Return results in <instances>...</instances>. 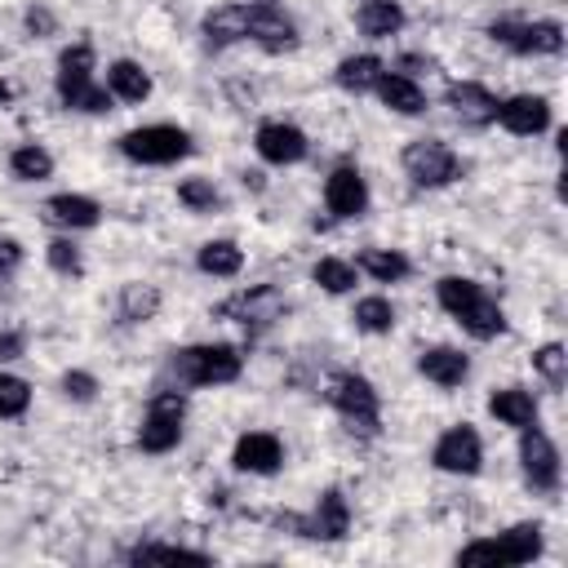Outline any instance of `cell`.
Masks as SVG:
<instances>
[{
    "mask_svg": "<svg viewBox=\"0 0 568 568\" xmlns=\"http://www.w3.org/2000/svg\"><path fill=\"white\" fill-rule=\"evenodd\" d=\"M89 62H93V53H89V44H75V49H67L62 53V71H58V93H62V102L67 106H75V111H106V89H98L93 84V75H89Z\"/></svg>",
    "mask_w": 568,
    "mask_h": 568,
    "instance_id": "3957f363",
    "label": "cell"
},
{
    "mask_svg": "<svg viewBox=\"0 0 568 568\" xmlns=\"http://www.w3.org/2000/svg\"><path fill=\"white\" fill-rule=\"evenodd\" d=\"M155 306H160V293L146 288V284H129L124 297H120V315H124V320H151Z\"/></svg>",
    "mask_w": 568,
    "mask_h": 568,
    "instance_id": "1f68e13d",
    "label": "cell"
},
{
    "mask_svg": "<svg viewBox=\"0 0 568 568\" xmlns=\"http://www.w3.org/2000/svg\"><path fill=\"white\" fill-rule=\"evenodd\" d=\"M346 524H351L346 497H342V493H324L320 506H315V515H311V524H306V537H324V541H333V537L346 532Z\"/></svg>",
    "mask_w": 568,
    "mask_h": 568,
    "instance_id": "ac0fdd59",
    "label": "cell"
},
{
    "mask_svg": "<svg viewBox=\"0 0 568 568\" xmlns=\"http://www.w3.org/2000/svg\"><path fill=\"white\" fill-rule=\"evenodd\" d=\"M377 75H382V62H377V58H368V53L346 58V62L337 67V84H342V89H355V93L373 89V84H377Z\"/></svg>",
    "mask_w": 568,
    "mask_h": 568,
    "instance_id": "d4e9b609",
    "label": "cell"
},
{
    "mask_svg": "<svg viewBox=\"0 0 568 568\" xmlns=\"http://www.w3.org/2000/svg\"><path fill=\"white\" fill-rule=\"evenodd\" d=\"M204 31H209V40H217V44H226V40H240V36H248L244 9H217V13H209V18H204Z\"/></svg>",
    "mask_w": 568,
    "mask_h": 568,
    "instance_id": "83f0119b",
    "label": "cell"
},
{
    "mask_svg": "<svg viewBox=\"0 0 568 568\" xmlns=\"http://www.w3.org/2000/svg\"><path fill=\"white\" fill-rule=\"evenodd\" d=\"M519 457H524V475H528L532 488H546V493H550V488L559 484V453H555V444H550L541 430L524 426Z\"/></svg>",
    "mask_w": 568,
    "mask_h": 568,
    "instance_id": "9c48e42d",
    "label": "cell"
},
{
    "mask_svg": "<svg viewBox=\"0 0 568 568\" xmlns=\"http://www.w3.org/2000/svg\"><path fill=\"white\" fill-rule=\"evenodd\" d=\"M444 102L453 106V115H457L462 124H488V120H497V98H493L484 84L462 80V84H453V89H448V98H444Z\"/></svg>",
    "mask_w": 568,
    "mask_h": 568,
    "instance_id": "5bb4252c",
    "label": "cell"
},
{
    "mask_svg": "<svg viewBox=\"0 0 568 568\" xmlns=\"http://www.w3.org/2000/svg\"><path fill=\"white\" fill-rule=\"evenodd\" d=\"M240 248L231 244V240H209L204 248H200V271L204 275H235L240 271Z\"/></svg>",
    "mask_w": 568,
    "mask_h": 568,
    "instance_id": "484cf974",
    "label": "cell"
},
{
    "mask_svg": "<svg viewBox=\"0 0 568 568\" xmlns=\"http://www.w3.org/2000/svg\"><path fill=\"white\" fill-rule=\"evenodd\" d=\"M355 22H359V31H364L368 40H386V36H395V31L404 27V9L390 4V0H368Z\"/></svg>",
    "mask_w": 568,
    "mask_h": 568,
    "instance_id": "7402d4cb",
    "label": "cell"
},
{
    "mask_svg": "<svg viewBox=\"0 0 568 568\" xmlns=\"http://www.w3.org/2000/svg\"><path fill=\"white\" fill-rule=\"evenodd\" d=\"M493 40H501L519 53H559L564 49L559 22H493Z\"/></svg>",
    "mask_w": 568,
    "mask_h": 568,
    "instance_id": "52a82bcc",
    "label": "cell"
},
{
    "mask_svg": "<svg viewBox=\"0 0 568 568\" xmlns=\"http://www.w3.org/2000/svg\"><path fill=\"white\" fill-rule=\"evenodd\" d=\"M257 155L271 164H293L306 155V133L293 124H262L257 129Z\"/></svg>",
    "mask_w": 568,
    "mask_h": 568,
    "instance_id": "2e32d148",
    "label": "cell"
},
{
    "mask_svg": "<svg viewBox=\"0 0 568 568\" xmlns=\"http://www.w3.org/2000/svg\"><path fill=\"white\" fill-rule=\"evenodd\" d=\"M417 368L435 382V386H462V377H466V355L462 351H453V346H435V351H426L422 359H417Z\"/></svg>",
    "mask_w": 568,
    "mask_h": 568,
    "instance_id": "e0dca14e",
    "label": "cell"
},
{
    "mask_svg": "<svg viewBox=\"0 0 568 568\" xmlns=\"http://www.w3.org/2000/svg\"><path fill=\"white\" fill-rule=\"evenodd\" d=\"M49 262H53V271H62V275H75V271H80V253H75V244H67V240H53V244H49Z\"/></svg>",
    "mask_w": 568,
    "mask_h": 568,
    "instance_id": "8d00e7d4",
    "label": "cell"
},
{
    "mask_svg": "<svg viewBox=\"0 0 568 568\" xmlns=\"http://www.w3.org/2000/svg\"><path fill=\"white\" fill-rule=\"evenodd\" d=\"M324 204H328V213H337V217H359V213L368 209V186H364V178H359L355 169H333L328 182H324Z\"/></svg>",
    "mask_w": 568,
    "mask_h": 568,
    "instance_id": "7c38bea8",
    "label": "cell"
},
{
    "mask_svg": "<svg viewBox=\"0 0 568 568\" xmlns=\"http://www.w3.org/2000/svg\"><path fill=\"white\" fill-rule=\"evenodd\" d=\"M62 390H67L71 399H93V377H89V373H67V377H62Z\"/></svg>",
    "mask_w": 568,
    "mask_h": 568,
    "instance_id": "74e56055",
    "label": "cell"
},
{
    "mask_svg": "<svg viewBox=\"0 0 568 568\" xmlns=\"http://www.w3.org/2000/svg\"><path fill=\"white\" fill-rule=\"evenodd\" d=\"M311 275H315V284L328 288V293H346V288H355V266H346V262H337V257L315 262Z\"/></svg>",
    "mask_w": 568,
    "mask_h": 568,
    "instance_id": "4dcf8cb0",
    "label": "cell"
},
{
    "mask_svg": "<svg viewBox=\"0 0 568 568\" xmlns=\"http://www.w3.org/2000/svg\"><path fill=\"white\" fill-rule=\"evenodd\" d=\"M404 169H408V178H413L417 186H444V182L457 178V155H453L444 142L422 138V142H413V146L404 151Z\"/></svg>",
    "mask_w": 568,
    "mask_h": 568,
    "instance_id": "8992f818",
    "label": "cell"
},
{
    "mask_svg": "<svg viewBox=\"0 0 568 568\" xmlns=\"http://www.w3.org/2000/svg\"><path fill=\"white\" fill-rule=\"evenodd\" d=\"M493 541H497L501 564H528V559L541 555V528H537V524H515L510 532H501V537H493Z\"/></svg>",
    "mask_w": 568,
    "mask_h": 568,
    "instance_id": "d6986e66",
    "label": "cell"
},
{
    "mask_svg": "<svg viewBox=\"0 0 568 568\" xmlns=\"http://www.w3.org/2000/svg\"><path fill=\"white\" fill-rule=\"evenodd\" d=\"M178 200H182L186 209H213V204H217V191H213L209 178H186V182L178 186Z\"/></svg>",
    "mask_w": 568,
    "mask_h": 568,
    "instance_id": "e575fe53",
    "label": "cell"
},
{
    "mask_svg": "<svg viewBox=\"0 0 568 568\" xmlns=\"http://www.w3.org/2000/svg\"><path fill=\"white\" fill-rule=\"evenodd\" d=\"M18 257H22V248H18L13 240H0V275H4V271H13V266H18Z\"/></svg>",
    "mask_w": 568,
    "mask_h": 568,
    "instance_id": "f35d334b",
    "label": "cell"
},
{
    "mask_svg": "<svg viewBox=\"0 0 568 568\" xmlns=\"http://www.w3.org/2000/svg\"><path fill=\"white\" fill-rule=\"evenodd\" d=\"M133 564H209L200 550H182V546H138Z\"/></svg>",
    "mask_w": 568,
    "mask_h": 568,
    "instance_id": "d6a6232c",
    "label": "cell"
},
{
    "mask_svg": "<svg viewBox=\"0 0 568 568\" xmlns=\"http://www.w3.org/2000/svg\"><path fill=\"white\" fill-rule=\"evenodd\" d=\"M359 266H364L373 280H382V284H390V280H404V275H408V262H404L399 253H390V248H368V253L359 257Z\"/></svg>",
    "mask_w": 568,
    "mask_h": 568,
    "instance_id": "4316f807",
    "label": "cell"
},
{
    "mask_svg": "<svg viewBox=\"0 0 568 568\" xmlns=\"http://www.w3.org/2000/svg\"><path fill=\"white\" fill-rule=\"evenodd\" d=\"M173 373L178 382H191V386H226L240 377V355L235 346H191V351H178Z\"/></svg>",
    "mask_w": 568,
    "mask_h": 568,
    "instance_id": "7a4b0ae2",
    "label": "cell"
},
{
    "mask_svg": "<svg viewBox=\"0 0 568 568\" xmlns=\"http://www.w3.org/2000/svg\"><path fill=\"white\" fill-rule=\"evenodd\" d=\"M9 164H13V173L27 178V182H40V178L53 173V160H49V151H40V146H18Z\"/></svg>",
    "mask_w": 568,
    "mask_h": 568,
    "instance_id": "f546056e",
    "label": "cell"
},
{
    "mask_svg": "<svg viewBox=\"0 0 568 568\" xmlns=\"http://www.w3.org/2000/svg\"><path fill=\"white\" fill-rule=\"evenodd\" d=\"M178 439H182V395L178 390H164V395H155L142 430H138V444L146 453H169Z\"/></svg>",
    "mask_w": 568,
    "mask_h": 568,
    "instance_id": "5b68a950",
    "label": "cell"
},
{
    "mask_svg": "<svg viewBox=\"0 0 568 568\" xmlns=\"http://www.w3.org/2000/svg\"><path fill=\"white\" fill-rule=\"evenodd\" d=\"M532 364H537V373H541L546 382H555V386L564 382V346H555V342L541 346V351L532 355Z\"/></svg>",
    "mask_w": 568,
    "mask_h": 568,
    "instance_id": "d590c367",
    "label": "cell"
},
{
    "mask_svg": "<svg viewBox=\"0 0 568 568\" xmlns=\"http://www.w3.org/2000/svg\"><path fill=\"white\" fill-rule=\"evenodd\" d=\"M439 306H444L448 315H457V320L466 324V333H475V337H497V333L506 328L501 306H497L479 284H470V280H457V275L439 280Z\"/></svg>",
    "mask_w": 568,
    "mask_h": 568,
    "instance_id": "6da1fadb",
    "label": "cell"
},
{
    "mask_svg": "<svg viewBox=\"0 0 568 568\" xmlns=\"http://www.w3.org/2000/svg\"><path fill=\"white\" fill-rule=\"evenodd\" d=\"M488 408H493V417L506 422V426H532V417H537V399H532L528 390H519V386L497 390V395L488 399Z\"/></svg>",
    "mask_w": 568,
    "mask_h": 568,
    "instance_id": "44dd1931",
    "label": "cell"
},
{
    "mask_svg": "<svg viewBox=\"0 0 568 568\" xmlns=\"http://www.w3.org/2000/svg\"><path fill=\"white\" fill-rule=\"evenodd\" d=\"M231 462H235V470L271 475V470H280L284 453H280V439H275V435H266V430H248V435H240V439H235Z\"/></svg>",
    "mask_w": 568,
    "mask_h": 568,
    "instance_id": "4fadbf2b",
    "label": "cell"
},
{
    "mask_svg": "<svg viewBox=\"0 0 568 568\" xmlns=\"http://www.w3.org/2000/svg\"><path fill=\"white\" fill-rule=\"evenodd\" d=\"M18 346H22V342H18L13 333H4V337H0V359H13V355H18Z\"/></svg>",
    "mask_w": 568,
    "mask_h": 568,
    "instance_id": "ab89813d",
    "label": "cell"
},
{
    "mask_svg": "<svg viewBox=\"0 0 568 568\" xmlns=\"http://www.w3.org/2000/svg\"><path fill=\"white\" fill-rule=\"evenodd\" d=\"M497 120L510 129V133H541L546 124H550V106H546V98H532V93H519V98H510V102H497Z\"/></svg>",
    "mask_w": 568,
    "mask_h": 568,
    "instance_id": "9a60e30c",
    "label": "cell"
},
{
    "mask_svg": "<svg viewBox=\"0 0 568 568\" xmlns=\"http://www.w3.org/2000/svg\"><path fill=\"white\" fill-rule=\"evenodd\" d=\"M484 462V448H479V435L470 426H453L448 435H439L435 444V466L448 470V475H475Z\"/></svg>",
    "mask_w": 568,
    "mask_h": 568,
    "instance_id": "ba28073f",
    "label": "cell"
},
{
    "mask_svg": "<svg viewBox=\"0 0 568 568\" xmlns=\"http://www.w3.org/2000/svg\"><path fill=\"white\" fill-rule=\"evenodd\" d=\"M244 22H248V36L257 40V44H266L271 53H280V49H293V22H288V13L284 9H275V4H253V9H244Z\"/></svg>",
    "mask_w": 568,
    "mask_h": 568,
    "instance_id": "8fae6325",
    "label": "cell"
},
{
    "mask_svg": "<svg viewBox=\"0 0 568 568\" xmlns=\"http://www.w3.org/2000/svg\"><path fill=\"white\" fill-rule=\"evenodd\" d=\"M27 399H31L27 382L13 377V373H0V417H18L27 408Z\"/></svg>",
    "mask_w": 568,
    "mask_h": 568,
    "instance_id": "836d02e7",
    "label": "cell"
},
{
    "mask_svg": "<svg viewBox=\"0 0 568 568\" xmlns=\"http://www.w3.org/2000/svg\"><path fill=\"white\" fill-rule=\"evenodd\" d=\"M377 98L390 106V111H399V115H417L422 106H426V98H422V89L408 80V75H377Z\"/></svg>",
    "mask_w": 568,
    "mask_h": 568,
    "instance_id": "ffe728a7",
    "label": "cell"
},
{
    "mask_svg": "<svg viewBox=\"0 0 568 568\" xmlns=\"http://www.w3.org/2000/svg\"><path fill=\"white\" fill-rule=\"evenodd\" d=\"M120 151L129 160H142V164H173L191 151V138L173 124H146V129H133L120 138Z\"/></svg>",
    "mask_w": 568,
    "mask_h": 568,
    "instance_id": "277c9868",
    "label": "cell"
},
{
    "mask_svg": "<svg viewBox=\"0 0 568 568\" xmlns=\"http://www.w3.org/2000/svg\"><path fill=\"white\" fill-rule=\"evenodd\" d=\"M106 84H111V93L124 98V102H142V98L151 93V75H146L138 62H115V67L106 71Z\"/></svg>",
    "mask_w": 568,
    "mask_h": 568,
    "instance_id": "603a6c76",
    "label": "cell"
},
{
    "mask_svg": "<svg viewBox=\"0 0 568 568\" xmlns=\"http://www.w3.org/2000/svg\"><path fill=\"white\" fill-rule=\"evenodd\" d=\"M333 404H337V413L346 417V422H355V426H364V430H373L377 426V395H373V386L364 382V377H337L333 382Z\"/></svg>",
    "mask_w": 568,
    "mask_h": 568,
    "instance_id": "30bf717a",
    "label": "cell"
},
{
    "mask_svg": "<svg viewBox=\"0 0 568 568\" xmlns=\"http://www.w3.org/2000/svg\"><path fill=\"white\" fill-rule=\"evenodd\" d=\"M355 324L364 333H386L395 324V311L386 297H364V302H355Z\"/></svg>",
    "mask_w": 568,
    "mask_h": 568,
    "instance_id": "f1b7e54d",
    "label": "cell"
},
{
    "mask_svg": "<svg viewBox=\"0 0 568 568\" xmlns=\"http://www.w3.org/2000/svg\"><path fill=\"white\" fill-rule=\"evenodd\" d=\"M49 217L62 222V226H93L98 222V204L89 195H53L49 204Z\"/></svg>",
    "mask_w": 568,
    "mask_h": 568,
    "instance_id": "cb8c5ba5",
    "label": "cell"
}]
</instances>
